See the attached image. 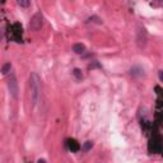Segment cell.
<instances>
[{
	"label": "cell",
	"mask_w": 163,
	"mask_h": 163,
	"mask_svg": "<svg viewBox=\"0 0 163 163\" xmlns=\"http://www.w3.org/2000/svg\"><path fill=\"white\" fill-rule=\"evenodd\" d=\"M29 94H31V101L32 105H37V102L41 96V79L36 73H32L29 76Z\"/></svg>",
	"instance_id": "cell-1"
},
{
	"label": "cell",
	"mask_w": 163,
	"mask_h": 163,
	"mask_svg": "<svg viewBox=\"0 0 163 163\" xmlns=\"http://www.w3.org/2000/svg\"><path fill=\"white\" fill-rule=\"evenodd\" d=\"M68 145H69V149L72 152H78L79 148H80V145L78 144V142H75L74 139H69V140H68Z\"/></svg>",
	"instance_id": "cell-4"
},
{
	"label": "cell",
	"mask_w": 163,
	"mask_h": 163,
	"mask_svg": "<svg viewBox=\"0 0 163 163\" xmlns=\"http://www.w3.org/2000/svg\"><path fill=\"white\" fill-rule=\"evenodd\" d=\"M37 163H46V161H45V159H38Z\"/></svg>",
	"instance_id": "cell-11"
},
{
	"label": "cell",
	"mask_w": 163,
	"mask_h": 163,
	"mask_svg": "<svg viewBox=\"0 0 163 163\" xmlns=\"http://www.w3.org/2000/svg\"><path fill=\"white\" fill-rule=\"evenodd\" d=\"M73 51H74L75 54L80 55V54H83L84 51H85V46H84L83 44H75V45L73 46Z\"/></svg>",
	"instance_id": "cell-5"
},
{
	"label": "cell",
	"mask_w": 163,
	"mask_h": 163,
	"mask_svg": "<svg viewBox=\"0 0 163 163\" xmlns=\"http://www.w3.org/2000/svg\"><path fill=\"white\" fill-rule=\"evenodd\" d=\"M8 87H9V92L12 94V97L14 99L18 98V83H17L15 75L13 73L10 74V78H9V80H8Z\"/></svg>",
	"instance_id": "cell-3"
},
{
	"label": "cell",
	"mask_w": 163,
	"mask_h": 163,
	"mask_svg": "<svg viewBox=\"0 0 163 163\" xmlns=\"http://www.w3.org/2000/svg\"><path fill=\"white\" fill-rule=\"evenodd\" d=\"M18 5H21V6H29L31 2H29V0H18Z\"/></svg>",
	"instance_id": "cell-9"
},
{
	"label": "cell",
	"mask_w": 163,
	"mask_h": 163,
	"mask_svg": "<svg viewBox=\"0 0 163 163\" xmlns=\"http://www.w3.org/2000/svg\"><path fill=\"white\" fill-rule=\"evenodd\" d=\"M10 70H12V64H10V63H5V64L3 65V68H2V72H3L4 75H6Z\"/></svg>",
	"instance_id": "cell-7"
},
{
	"label": "cell",
	"mask_w": 163,
	"mask_h": 163,
	"mask_svg": "<svg viewBox=\"0 0 163 163\" xmlns=\"http://www.w3.org/2000/svg\"><path fill=\"white\" fill-rule=\"evenodd\" d=\"M92 145H93L92 142H85L84 145H83V150H84V152H88V150L92 148Z\"/></svg>",
	"instance_id": "cell-8"
},
{
	"label": "cell",
	"mask_w": 163,
	"mask_h": 163,
	"mask_svg": "<svg viewBox=\"0 0 163 163\" xmlns=\"http://www.w3.org/2000/svg\"><path fill=\"white\" fill-rule=\"evenodd\" d=\"M158 75H159V80L163 82V70H159L158 72Z\"/></svg>",
	"instance_id": "cell-10"
},
{
	"label": "cell",
	"mask_w": 163,
	"mask_h": 163,
	"mask_svg": "<svg viewBox=\"0 0 163 163\" xmlns=\"http://www.w3.org/2000/svg\"><path fill=\"white\" fill-rule=\"evenodd\" d=\"M73 75H74L78 80H82V79H83V73H82L80 69H78V68H75V69L73 70Z\"/></svg>",
	"instance_id": "cell-6"
},
{
	"label": "cell",
	"mask_w": 163,
	"mask_h": 163,
	"mask_svg": "<svg viewBox=\"0 0 163 163\" xmlns=\"http://www.w3.org/2000/svg\"><path fill=\"white\" fill-rule=\"evenodd\" d=\"M42 23H44V17L41 13H36L32 17V19L29 22V29L32 31H38L42 27Z\"/></svg>",
	"instance_id": "cell-2"
}]
</instances>
